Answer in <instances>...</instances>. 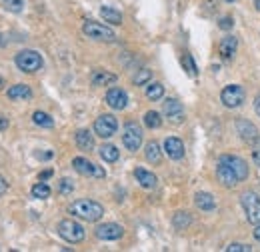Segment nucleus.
Masks as SVG:
<instances>
[{"label":"nucleus","instance_id":"f257e3e1","mask_svg":"<svg viewBox=\"0 0 260 252\" xmlns=\"http://www.w3.org/2000/svg\"><path fill=\"white\" fill-rule=\"evenodd\" d=\"M68 214H72L74 218L86 220V222H98V220L104 216V206L96 200L82 198V200H74L68 206Z\"/></svg>","mask_w":260,"mask_h":252},{"label":"nucleus","instance_id":"f03ea898","mask_svg":"<svg viewBox=\"0 0 260 252\" xmlns=\"http://www.w3.org/2000/svg\"><path fill=\"white\" fill-rule=\"evenodd\" d=\"M14 64L20 72H26V74H34L38 72L42 66H44V60H42V54L36 52V50H20L16 56H14Z\"/></svg>","mask_w":260,"mask_h":252},{"label":"nucleus","instance_id":"7ed1b4c3","mask_svg":"<svg viewBox=\"0 0 260 252\" xmlns=\"http://www.w3.org/2000/svg\"><path fill=\"white\" fill-rule=\"evenodd\" d=\"M82 32L86 38L96 40V42H116V32L106 24L94 22V20H84L82 24Z\"/></svg>","mask_w":260,"mask_h":252},{"label":"nucleus","instance_id":"20e7f679","mask_svg":"<svg viewBox=\"0 0 260 252\" xmlns=\"http://www.w3.org/2000/svg\"><path fill=\"white\" fill-rule=\"evenodd\" d=\"M56 230H58V236H60L62 240H66V242H70V244H78V242H82L84 236H86L84 226H82L80 222H76V220H72V218L60 220L58 226H56Z\"/></svg>","mask_w":260,"mask_h":252},{"label":"nucleus","instance_id":"39448f33","mask_svg":"<svg viewBox=\"0 0 260 252\" xmlns=\"http://www.w3.org/2000/svg\"><path fill=\"white\" fill-rule=\"evenodd\" d=\"M246 100V92L240 84H228L220 92V102L226 108H240Z\"/></svg>","mask_w":260,"mask_h":252},{"label":"nucleus","instance_id":"423d86ee","mask_svg":"<svg viewBox=\"0 0 260 252\" xmlns=\"http://www.w3.org/2000/svg\"><path fill=\"white\" fill-rule=\"evenodd\" d=\"M240 204L244 208V214H246V220L250 224H260V198L256 192H242L240 194Z\"/></svg>","mask_w":260,"mask_h":252},{"label":"nucleus","instance_id":"0eeeda50","mask_svg":"<svg viewBox=\"0 0 260 252\" xmlns=\"http://www.w3.org/2000/svg\"><path fill=\"white\" fill-rule=\"evenodd\" d=\"M118 130V120L114 114H100L94 120V134L98 138H112Z\"/></svg>","mask_w":260,"mask_h":252},{"label":"nucleus","instance_id":"6e6552de","mask_svg":"<svg viewBox=\"0 0 260 252\" xmlns=\"http://www.w3.org/2000/svg\"><path fill=\"white\" fill-rule=\"evenodd\" d=\"M122 144L126 150L136 152L142 146V128L138 122H126L124 124V130H122Z\"/></svg>","mask_w":260,"mask_h":252},{"label":"nucleus","instance_id":"1a4fd4ad","mask_svg":"<svg viewBox=\"0 0 260 252\" xmlns=\"http://www.w3.org/2000/svg\"><path fill=\"white\" fill-rule=\"evenodd\" d=\"M72 168L82 174V176H88V178H104L106 176V170L94 162H90L88 158H84V156H76L72 160Z\"/></svg>","mask_w":260,"mask_h":252},{"label":"nucleus","instance_id":"9d476101","mask_svg":"<svg viewBox=\"0 0 260 252\" xmlns=\"http://www.w3.org/2000/svg\"><path fill=\"white\" fill-rule=\"evenodd\" d=\"M162 114L172 122V124H182L186 120V112L184 106L176 100V98H166L162 102Z\"/></svg>","mask_w":260,"mask_h":252},{"label":"nucleus","instance_id":"9b49d317","mask_svg":"<svg viewBox=\"0 0 260 252\" xmlns=\"http://www.w3.org/2000/svg\"><path fill=\"white\" fill-rule=\"evenodd\" d=\"M94 234H96L98 240H106V242L120 240L124 236V228L120 224H116V222H104V224H98L94 228Z\"/></svg>","mask_w":260,"mask_h":252},{"label":"nucleus","instance_id":"f8f14e48","mask_svg":"<svg viewBox=\"0 0 260 252\" xmlns=\"http://www.w3.org/2000/svg\"><path fill=\"white\" fill-rule=\"evenodd\" d=\"M104 102L112 108V110H124L128 106V94L118 88V86H114L106 92V96H104Z\"/></svg>","mask_w":260,"mask_h":252},{"label":"nucleus","instance_id":"ddd939ff","mask_svg":"<svg viewBox=\"0 0 260 252\" xmlns=\"http://www.w3.org/2000/svg\"><path fill=\"white\" fill-rule=\"evenodd\" d=\"M216 176H218V182L226 188H234V186L240 184V178L234 174V170L220 158H218V164H216Z\"/></svg>","mask_w":260,"mask_h":252},{"label":"nucleus","instance_id":"4468645a","mask_svg":"<svg viewBox=\"0 0 260 252\" xmlns=\"http://www.w3.org/2000/svg\"><path fill=\"white\" fill-rule=\"evenodd\" d=\"M220 160H224L230 168L234 170V174L240 178V182L248 178V162L244 158H240V156H236V154H222Z\"/></svg>","mask_w":260,"mask_h":252},{"label":"nucleus","instance_id":"2eb2a0df","mask_svg":"<svg viewBox=\"0 0 260 252\" xmlns=\"http://www.w3.org/2000/svg\"><path fill=\"white\" fill-rule=\"evenodd\" d=\"M234 128H236L238 136H240L244 142H248V144H252L256 138H260V132H258V128H256V126H254L250 120H244V118L236 120Z\"/></svg>","mask_w":260,"mask_h":252},{"label":"nucleus","instance_id":"dca6fc26","mask_svg":"<svg viewBox=\"0 0 260 252\" xmlns=\"http://www.w3.org/2000/svg\"><path fill=\"white\" fill-rule=\"evenodd\" d=\"M164 152L170 160H180L184 158V142L176 136H168L164 140Z\"/></svg>","mask_w":260,"mask_h":252},{"label":"nucleus","instance_id":"f3484780","mask_svg":"<svg viewBox=\"0 0 260 252\" xmlns=\"http://www.w3.org/2000/svg\"><path fill=\"white\" fill-rule=\"evenodd\" d=\"M236 50H238V38L232 36V34H226L220 40V44H218V52H220V56L224 60H230V58L236 54Z\"/></svg>","mask_w":260,"mask_h":252},{"label":"nucleus","instance_id":"a211bd4d","mask_svg":"<svg viewBox=\"0 0 260 252\" xmlns=\"http://www.w3.org/2000/svg\"><path fill=\"white\" fill-rule=\"evenodd\" d=\"M134 178L138 180V184L142 188H146V190H152V188H156V184H158L156 174L146 170V168H134Z\"/></svg>","mask_w":260,"mask_h":252},{"label":"nucleus","instance_id":"6ab92c4d","mask_svg":"<svg viewBox=\"0 0 260 252\" xmlns=\"http://www.w3.org/2000/svg\"><path fill=\"white\" fill-rule=\"evenodd\" d=\"M74 142H76V146H78L82 152H90V150H94V136H92V132H90L88 128H80V130H76V134H74Z\"/></svg>","mask_w":260,"mask_h":252},{"label":"nucleus","instance_id":"aec40b11","mask_svg":"<svg viewBox=\"0 0 260 252\" xmlns=\"http://www.w3.org/2000/svg\"><path fill=\"white\" fill-rule=\"evenodd\" d=\"M194 206L202 212H212L216 208V200L210 192H196L194 194Z\"/></svg>","mask_w":260,"mask_h":252},{"label":"nucleus","instance_id":"412c9836","mask_svg":"<svg viewBox=\"0 0 260 252\" xmlns=\"http://www.w3.org/2000/svg\"><path fill=\"white\" fill-rule=\"evenodd\" d=\"M6 96L10 100H28L32 98V88L28 84H14L6 90Z\"/></svg>","mask_w":260,"mask_h":252},{"label":"nucleus","instance_id":"4be33fe9","mask_svg":"<svg viewBox=\"0 0 260 252\" xmlns=\"http://www.w3.org/2000/svg\"><path fill=\"white\" fill-rule=\"evenodd\" d=\"M116 80H118V76L108 72V70H94L92 76H90V84L92 86H110Z\"/></svg>","mask_w":260,"mask_h":252},{"label":"nucleus","instance_id":"5701e85b","mask_svg":"<svg viewBox=\"0 0 260 252\" xmlns=\"http://www.w3.org/2000/svg\"><path fill=\"white\" fill-rule=\"evenodd\" d=\"M144 158H146L150 164H156V166L162 162V150H160L156 140H150L146 146H144Z\"/></svg>","mask_w":260,"mask_h":252},{"label":"nucleus","instance_id":"b1692460","mask_svg":"<svg viewBox=\"0 0 260 252\" xmlns=\"http://www.w3.org/2000/svg\"><path fill=\"white\" fill-rule=\"evenodd\" d=\"M98 156H100L104 162L112 164V162H116V160L120 158V150L114 146V144H102V146L98 148Z\"/></svg>","mask_w":260,"mask_h":252},{"label":"nucleus","instance_id":"393cba45","mask_svg":"<svg viewBox=\"0 0 260 252\" xmlns=\"http://www.w3.org/2000/svg\"><path fill=\"white\" fill-rule=\"evenodd\" d=\"M172 224H174L176 230H186L192 224V216L186 210H178L174 216H172Z\"/></svg>","mask_w":260,"mask_h":252},{"label":"nucleus","instance_id":"a878e982","mask_svg":"<svg viewBox=\"0 0 260 252\" xmlns=\"http://www.w3.org/2000/svg\"><path fill=\"white\" fill-rule=\"evenodd\" d=\"M100 16H102V20H106L108 24H114V26L122 24V14H120L116 8H112V6H102V8H100Z\"/></svg>","mask_w":260,"mask_h":252},{"label":"nucleus","instance_id":"bb28decb","mask_svg":"<svg viewBox=\"0 0 260 252\" xmlns=\"http://www.w3.org/2000/svg\"><path fill=\"white\" fill-rule=\"evenodd\" d=\"M142 120H144V126L150 128V130H156V128H160V126H162V116L156 110H148L146 114H144Z\"/></svg>","mask_w":260,"mask_h":252},{"label":"nucleus","instance_id":"cd10ccee","mask_svg":"<svg viewBox=\"0 0 260 252\" xmlns=\"http://www.w3.org/2000/svg\"><path fill=\"white\" fill-rule=\"evenodd\" d=\"M162 96H164V86H162L160 82H148V84H146V98H148V100L156 102V100H160Z\"/></svg>","mask_w":260,"mask_h":252},{"label":"nucleus","instance_id":"c85d7f7f","mask_svg":"<svg viewBox=\"0 0 260 252\" xmlns=\"http://www.w3.org/2000/svg\"><path fill=\"white\" fill-rule=\"evenodd\" d=\"M32 122H34L36 126H40V128H52V126H54V118H52L50 114L42 112V110H36V112L32 114Z\"/></svg>","mask_w":260,"mask_h":252},{"label":"nucleus","instance_id":"c756f323","mask_svg":"<svg viewBox=\"0 0 260 252\" xmlns=\"http://www.w3.org/2000/svg\"><path fill=\"white\" fill-rule=\"evenodd\" d=\"M150 80H152V70H148V68H140V70L132 76V84H134V86H146Z\"/></svg>","mask_w":260,"mask_h":252},{"label":"nucleus","instance_id":"7c9ffc66","mask_svg":"<svg viewBox=\"0 0 260 252\" xmlns=\"http://www.w3.org/2000/svg\"><path fill=\"white\" fill-rule=\"evenodd\" d=\"M30 192H32V196H34V198L44 200V198H48V196H50V192H52V190H50V186H48L44 180H40V182H36V184L32 186V190H30Z\"/></svg>","mask_w":260,"mask_h":252},{"label":"nucleus","instance_id":"2f4dec72","mask_svg":"<svg viewBox=\"0 0 260 252\" xmlns=\"http://www.w3.org/2000/svg\"><path fill=\"white\" fill-rule=\"evenodd\" d=\"M58 192L64 194V196L72 194V192H74V182H72L70 178H62V180L58 182Z\"/></svg>","mask_w":260,"mask_h":252},{"label":"nucleus","instance_id":"473e14b6","mask_svg":"<svg viewBox=\"0 0 260 252\" xmlns=\"http://www.w3.org/2000/svg\"><path fill=\"white\" fill-rule=\"evenodd\" d=\"M4 4H6V10H8V12L18 14V12H22V8H24V0H4Z\"/></svg>","mask_w":260,"mask_h":252},{"label":"nucleus","instance_id":"72a5a7b5","mask_svg":"<svg viewBox=\"0 0 260 252\" xmlns=\"http://www.w3.org/2000/svg\"><path fill=\"white\" fill-rule=\"evenodd\" d=\"M182 66L186 68V72H188L190 76H196V64H194V60H192L190 54H184V56H182Z\"/></svg>","mask_w":260,"mask_h":252},{"label":"nucleus","instance_id":"f704fd0d","mask_svg":"<svg viewBox=\"0 0 260 252\" xmlns=\"http://www.w3.org/2000/svg\"><path fill=\"white\" fill-rule=\"evenodd\" d=\"M250 146H252V162L260 168V138H256Z\"/></svg>","mask_w":260,"mask_h":252},{"label":"nucleus","instance_id":"c9c22d12","mask_svg":"<svg viewBox=\"0 0 260 252\" xmlns=\"http://www.w3.org/2000/svg\"><path fill=\"white\" fill-rule=\"evenodd\" d=\"M226 252H252V248L240 242H232L230 246H226Z\"/></svg>","mask_w":260,"mask_h":252},{"label":"nucleus","instance_id":"e433bc0d","mask_svg":"<svg viewBox=\"0 0 260 252\" xmlns=\"http://www.w3.org/2000/svg\"><path fill=\"white\" fill-rule=\"evenodd\" d=\"M232 26H234V20L230 18V16H224V18L218 20V28H222V30H230Z\"/></svg>","mask_w":260,"mask_h":252},{"label":"nucleus","instance_id":"4c0bfd02","mask_svg":"<svg viewBox=\"0 0 260 252\" xmlns=\"http://www.w3.org/2000/svg\"><path fill=\"white\" fill-rule=\"evenodd\" d=\"M6 190H8V182H6L4 176H0V196L6 194Z\"/></svg>","mask_w":260,"mask_h":252},{"label":"nucleus","instance_id":"58836bf2","mask_svg":"<svg viewBox=\"0 0 260 252\" xmlns=\"http://www.w3.org/2000/svg\"><path fill=\"white\" fill-rule=\"evenodd\" d=\"M8 126H10V120L4 114H0V130H6Z\"/></svg>","mask_w":260,"mask_h":252},{"label":"nucleus","instance_id":"ea45409f","mask_svg":"<svg viewBox=\"0 0 260 252\" xmlns=\"http://www.w3.org/2000/svg\"><path fill=\"white\" fill-rule=\"evenodd\" d=\"M254 110H256V114L260 116V94H258V96L254 98Z\"/></svg>","mask_w":260,"mask_h":252},{"label":"nucleus","instance_id":"a19ab883","mask_svg":"<svg viewBox=\"0 0 260 252\" xmlns=\"http://www.w3.org/2000/svg\"><path fill=\"white\" fill-rule=\"evenodd\" d=\"M38 158H42V160H48V158H52V152H44V154H36Z\"/></svg>","mask_w":260,"mask_h":252},{"label":"nucleus","instance_id":"79ce46f5","mask_svg":"<svg viewBox=\"0 0 260 252\" xmlns=\"http://www.w3.org/2000/svg\"><path fill=\"white\" fill-rule=\"evenodd\" d=\"M52 176V170H44L42 174H40V180H46V178H50Z\"/></svg>","mask_w":260,"mask_h":252},{"label":"nucleus","instance_id":"37998d69","mask_svg":"<svg viewBox=\"0 0 260 252\" xmlns=\"http://www.w3.org/2000/svg\"><path fill=\"white\" fill-rule=\"evenodd\" d=\"M254 238L260 242V224H256V228H254Z\"/></svg>","mask_w":260,"mask_h":252},{"label":"nucleus","instance_id":"c03bdc74","mask_svg":"<svg viewBox=\"0 0 260 252\" xmlns=\"http://www.w3.org/2000/svg\"><path fill=\"white\" fill-rule=\"evenodd\" d=\"M254 6H256V10L260 12V0H254Z\"/></svg>","mask_w":260,"mask_h":252},{"label":"nucleus","instance_id":"a18cd8bd","mask_svg":"<svg viewBox=\"0 0 260 252\" xmlns=\"http://www.w3.org/2000/svg\"><path fill=\"white\" fill-rule=\"evenodd\" d=\"M2 88H4V78L0 76V90H2Z\"/></svg>","mask_w":260,"mask_h":252},{"label":"nucleus","instance_id":"49530a36","mask_svg":"<svg viewBox=\"0 0 260 252\" xmlns=\"http://www.w3.org/2000/svg\"><path fill=\"white\" fill-rule=\"evenodd\" d=\"M224 2H236V0H224Z\"/></svg>","mask_w":260,"mask_h":252}]
</instances>
